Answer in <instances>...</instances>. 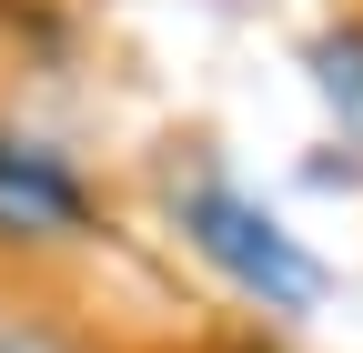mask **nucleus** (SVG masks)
<instances>
[{
	"label": "nucleus",
	"mask_w": 363,
	"mask_h": 353,
	"mask_svg": "<svg viewBox=\"0 0 363 353\" xmlns=\"http://www.w3.org/2000/svg\"><path fill=\"white\" fill-rule=\"evenodd\" d=\"M0 353H121L111 333H91L61 303H0Z\"/></svg>",
	"instance_id": "3"
},
{
	"label": "nucleus",
	"mask_w": 363,
	"mask_h": 353,
	"mask_svg": "<svg viewBox=\"0 0 363 353\" xmlns=\"http://www.w3.org/2000/svg\"><path fill=\"white\" fill-rule=\"evenodd\" d=\"M313 71H323V91H333L343 111H363V21H343V30L313 40Z\"/></svg>",
	"instance_id": "4"
},
{
	"label": "nucleus",
	"mask_w": 363,
	"mask_h": 353,
	"mask_svg": "<svg viewBox=\"0 0 363 353\" xmlns=\"http://www.w3.org/2000/svg\"><path fill=\"white\" fill-rule=\"evenodd\" d=\"M101 242H111L101 182L61 142L0 121V273H61V262H91Z\"/></svg>",
	"instance_id": "2"
},
{
	"label": "nucleus",
	"mask_w": 363,
	"mask_h": 353,
	"mask_svg": "<svg viewBox=\"0 0 363 353\" xmlns=\"http://www.w3.org/2000/svg\"><path fill=\"white\" fill-rule=\"evenodd\" d=\"M162 223H172V242L192 252L222 293H242L262 323H303V313H323V262H313L303 232H293L272 202H252L222 162L192 152V162L162 172Z\"/></svg>",
	"instance_id": "1"
}]
</instances>
